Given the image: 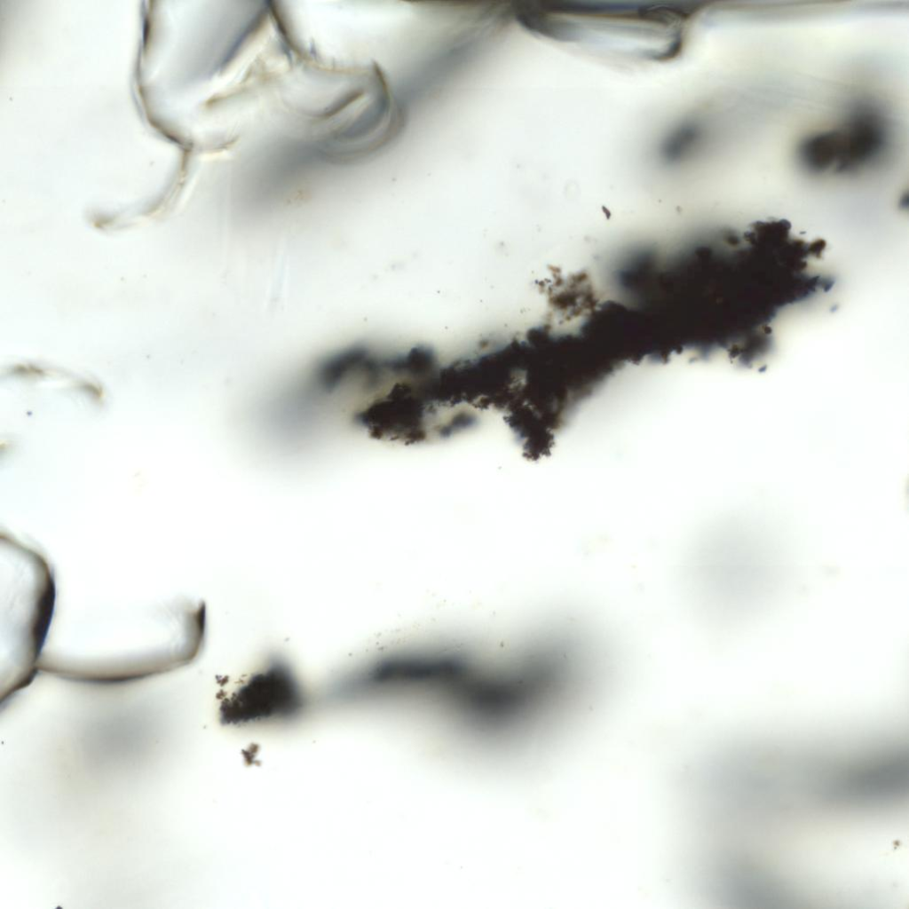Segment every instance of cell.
Listing matches in <instances>:
<instances>
[{
  "instance_id": "cell-1",
  "label": "cell",
  "mask_w": 909,
  "mask_h": 909,
  "mask_svg": "<svg viewBox=\"0 0 909 909\" xmlns=\"http://www.w3.org/2000/svg\"><path fill=\"white\" fill-rule=\"evenodd\" d=\"M304 704V694L293 671L273 660L241 681L221 701L220 719L245 725L293 716Z\"/></svg>"
}]
</instances>
